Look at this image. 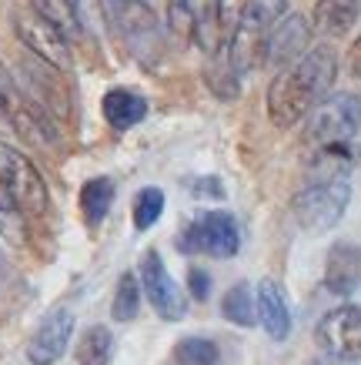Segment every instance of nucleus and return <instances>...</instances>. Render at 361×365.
Here are the masks:
<instances>
[{"label": "nucleus", "mask_w": 361, "mask_h": 365, "mask_svg": "<svg viewBox=\"0 0 361 365\" xmlns=\"http://www.w3.org/2000/svg\"><path fill=\"white\" fill-rule=\"evenodd\" d=\"M335 78H338V54H335V47L328 44L308 47L295 64L274 74L271 88H268L264 104H268L271 124L288 131L298 121H305L318 101L331 94Z\"/></svg>", "instance_id": "nucleus-1"}, {"label": "nucleus", "mask_w": 361, "mask_h": 365, "mask_svg": "<svg viewBox=\"0 0 361 365\" xmlns=\"http://www.w3.org/2000/svg\"><path fill=\"white\" fill-rule=\"evenodd\" d=\"M0 114L7 118V124L21 134L23 141L37 144V148H47V151H54L57 144H61V134H57V124L51 118V111H47L44 104H37L14 81V74L4 64H0Z\"/></svg>", "instance_id": "nucleus-2"}, {"label": "nucleus", "mask_w": 361, "mask_h": 365, "mask_svg": "<svg viewBox=\"0 0 361 365\" xmlns=\"http://www.w3.org/2000/svg\"><path fill=\"white\" fill-rule=\"evenodd\" d=\"M351 201V181L338 178V181H308L305 188L291 201V215L301 232L308 235H325L345 218Z\"/></svg>", "instance_id": "nucleus-3"}, {"label": "nucleus", "mask_w": 361, "mask_h": 365, "mask_svg": "<svg viewBox=\"0 0 361 365\" xmlns=\"http://www.w3.org/2000/svg\"><path fill=\"white\" fill-rule=\"evenodd\" d=\"M361 131V94L358 91H338L321 98L308 114L305 138L315 148L321 144H341L351 141Z\"/></svg>", "instance_id": "nucleus-4"}, {"label": "nucleus", "mask_w": 361, "mask_h": 365, "mask_svg": "<svg viewBox=\"0 0 361 365\" xmlns=\"http://www.w3.org/2000/svg\"><path fill=\"white\" fill-rule=\"evenodd\" d=\"M14 31L21 37V44L27 47V54L41 57L57 71H67L70 67V37H67L57 24H51L44 14L37 11L33 4H17L11 14Z\"/></svg>", "instance_id": "nucleus-5"}, {"label": "nucleus", "mask_w": 361, "mask_h": 365, "mask_svg": "<svg viewBox=\"0 0 361 365\" xmlns=\"http://www.w3.org/2000/svg\"><path fill=\"white\" fill-rule=\"evenodd\" d=\"M0 188L14 198V205L23 211V218H41L51 205L41 171L31 165V158L21 155L11 144H0Z\"/></svg>", "instance_id": "nucleus-6"}, {"label": "nucleus", "mask_w": 361, "mask_h": 365, "mask_svg": "<svg viewBox=\"0 0 361 365\" xmlns=\"http://www.w3.org/2000/svg\"><path fill=\"white\" fill-rule=\"evenodd\" d=\"M311 21L305 14H285L278 24H271L261 37V67L268 71H285L298 61V57L308 51V41H311Z\"/></svg>", "instance_id": "nucleus-7"}, {"label": "nucleus", "mask_w": 361, "mask_h": 365, "mask_svg": "<svg viewBox=\"0 0 361 365\" xmlns=\"http://www.w3.org/2000/svg\"><path fill=\"white\" fill-rule=\"evenodd\" d=\"M137 282H141V292L147 295V305H151L164 322H181L187 315V302L184 292L177 285L171 272H167L161 252H147L141 258V272H137Z\"/></svg>", "instance_id": "nucleus-8"}, {"label": "nucleus", "mask_w": 361, "mask_h": 365, "mask_svg": "<svg viewBox=\"0 0 361 365\" xmlns=\"http://www.w3.org/2000/svg\"><path fill=\"white\" fill-rule=\"evenodd\" d=\"M181 248H184V252L211 255V258H234L241 248L238 222L231 218L228 211H204L184 232Z\"/></svg>", "instance_id": "nucleus-9"}, {"label": "nucleus", "mask_w": 361, "mask_h": 365, "mask_svg": "<svg viewBox=\"0 0 361 365\" xmlns=\"http://www.w3.org/2000/svg\"><path fill=\"white\" fill-rule=\"evenodd\" d=\"M318 345L338 362H361V305H338L318 322Z\"/></svg>", "instance_id": "nucleus-10"}, {"label": "nucleus", "mask_w": 361, "mask_h": 365, "mask_svg": "<svg viewBox=\"0 0 361 365\" xmlns=\"http://www.w3.org/2000/svg\"><path fill=\"white\" fill-rule=\"evenodd\" d=\"M74 335V312L70 309H54L47 312L41 325L33 329L31 342H27V362L31 365H54L64 359L67 345Z\"/></svg>", "instance_id": "nucleus-11"}, {"label": "nucleus", "mask_w": 361, "mask_h": 365, "mask_svg": "<svg viewBox=\"0 0 361 365\" xmlns=\"http://www.w3.org/2000/svg\"><path fill=\"white\" fill-rule=\"evenodd\" d=\"M117 31L124 34L131 54L141 64H154L157 61V51H161V24H157V14L144 0H127V7L120 14Z\"/></svg>", "instance_id": "nucleus-12"}, {"label": "nucleus", "mask_w": 361, "mask_h": 365, "mask_svg": "<svg viewBox=\"0 0 361 365\" xmlns=\"http://www.w3.org/2000/svg\"><path fill=\"white\" fill-rule=\"evenodd\" d=\"M361 285V245L335 242L325 258V288L338 299L355 295Z\"/></svg>", "instance_id": "nucleus-13"}, {"label": "nucleus", "mask_w": 361, "mask_h": 365, "mask_svg": "<svg viewBox=\"0 0 361 365\" xmlns=\"http://www.w3.org/2000/svg\"><path fill=\"white\" fill-rule=\"evenodd\" d=\"M254 309H258V322L261 329L271 335L274 342H285L291 335V309H288V295L285 288L278 285L274 278H261L258 285V299H254Z\"/></svg>", "instance_id": "nucleus-14"}, {"label": "nucleus", "mask_w": 361, "mask_h": 365, "mask_svg": "<svg viewBox=\"0 0 361 365\" xmlns=\"http://www.w3.org/2000/svg\"><path fill=\"white\" fill-rule=\"evenodd\" d=\"M361 0H318L311 11V31L318 37H345L358 24Z\"/></svg>", "instance_id": "nucleus-15"}, {"label": "nucleus", "mask_w": 361, "mask_h": 365, "mask_svg": "<svg viewBox=\"0 0 361 365\" xmlns=\"http://www.w3.org/2000/svg\"><path fill=\"white\" fill-rule=\"evenodd\" d=\"M104 121L114 128V131H127L134 124H141L147 118V98L137 94V91H127V88H114L104 94Z\"/></svg>", "instance_id": "nucleus-16"}, {"label": "nucleus", "mask_w": 361, "mask_h": 365, "mask_svg": "<svg viewBox=\"0 0 361 365\" xmlns=\"http://www.w3.org/2000/svg\"><path fill=\"white\" fill-rule=\"evenodd\" d=\"M355 161H358V155L351 151V141L321 144V148H315V158L308 165V181H338V178H348Z\"/></svg>", "instance_id": "nucleus-17"}, {"label": "nucleus", "mask_w": 361, "mask_h": 365, "mask_svg": "<svg viewBox=\"0 0 361 365\" xmlns=\"http://www.w3.org/2000/svg\"><path fill=\"white\" fill-rule=\"evenodd\" d=\"M241 78H244V71L234 61L228 44H221L214 54H208V88L214 91V98L234 101L241 94Z\"/></svg>", "instance_id": "nucleus-18"}, {"label": "nucleus", "mask_w": 361, "mask_h": 365, "mask_svg": "<svg viewBox=\"0 0 361 365\" xmlns=\"http://www.w3.org/2000/svg\"><path fill=\"white\" fill-rule=\"evenodd\" d=\"M110 201H114V181L110 178H90L80 188V211L90 225H100L108 218Z\"/></svg>", "instance_id": "nucleus-19"}, {"label": "nucleus", "mask_w": 361, "mask_h": 365, "mask_svg": "<svg viewBox=\"0 0 361 365\" xmlns=\"http://www.w3.org/2000/svg\"><path fill=\"white\" fill-rule=\"evenodd\" d=\"M110 352H114V335L104 325H94L80 335L74 352V365H110Z\"/></svg>", "instance_id": "nucleus-20"}, {"label": "nucleus", "mask_w": 361, "mask_h": 365, "mask_svg": "<svg viewBox=\"0 0 361 365\" xmlns=\"http://www.w3.org/2000/svg\"><path fill=\"white\" fill-rule=\"evenodd\" d=\"M221 315L241 329H251L254 319H258V309H254V292L248 282H238L224 292V302H221Z\"/></svg>", "instance_id": "nucleus-21"}, {"label": "nucleus", "mask_w": 361, "mask_h": 365, "mask_svg": "<svg viewBox=\"0 0 361 365\" xmlns=\"http://www.w3.org/2000/svg\"><path fill=\"white\" fill-rule=\"evenodd\" d=\"M141 312V282L134 272H124L117 282V292H114V322H134Z\"/></svg>", "instance_id": "nucleus-22"}, {"label": "nucleus", "mask_w": 361, "mask_h": 365, "mask_svg": "<svg viewBox=\"0 0 361 365\" xmlns=\"http://www.w3.org/2000/svg\"><path fill=\"white\" fill-rule=\"evenodd\" d=\"M218 359H221L218 345L211 342V339H201V335L181 339L174 345V355H171L174 365H218Z\"/></svg>", "instance_id": "nucleus-23"}, {"label": "nucleus", "mask_w": 361, "mask_h": 365, "mask_svg": "<svg viewBox=\"0 0 361 365\" xmlns=\"http://www.w3.org/2000/svg\"><path fill=\"white\" fill-rule=\"evenodd\" d=\"M67 11H70V17H74L77 34H88V37H104L108 21H104V11H100L98 0H67Z\"/></svg>", "instance_id": "nucleus-24"}, {"label": "nucleus", "mask_w": 361, "mask_h": 365, "mask_svg": "<svg viewBox=\"0 0 361 365\" xmlns=\"http://www.w3.org/2000/svg\"><path fill=\"white\" fill-rule=\"evenodd\" d=\"M164 215V191L161 188H141L137 198H134V228H154L157 218Z\"/></svg>", "instance_id": "nucleus-25"}, {"label": "nucleus", "mask_w": 361, "mask_h": 365, "mask_svg": "<svg viewBox=\"0 0 361 365\" xmlns=\"http://www.w3.org/2000/svg\"><path fill=\"white\" fill-rule=\"evenodd\" d=\"M0 235L14 245H23V238H27V218L4 188H0Z\"/></svg>", "instance_id": "nucleus-26"}, {"label": "nucleus", "mask_w": 361, "mask_h": 365, "mask_svg": "<svg viewBox=\"0 0 361 365\" xmlns=\"http://www.w3.org/2000/svg\"><path fill=\"white\" fill-rule=\"evenodd\" d=\"M98 4H100V11H104L108 27H114V31H117L120 14H124V7H127V0H98Z\"/></svg>", "instance_id": "nucleus-27"}, {"label": "nucleus", "mask_w": 361, "mask_h": 365, "mask_svg": "<svg viewBox=\"0 0 361 365\" xmlns=\"http://www.w3.org/2000/svg\"><path fill=\"white\" fill-rule=\"evenodd\" d=\"M208 292H211L208 272H197V268H191V295L204 302V299H208Z\"/></svg>", "instance_id": "nucleus-28"}, {"label": "nucleus", "mask_w": 361, "mask_h": 365, "mask_svg": "<svg viewBox=\"0 0 361 365\" xmlns=\"http://www.w3.org/2000/svg\"><path fill=\"white\" fill-rule=\"evenodd\" d=\"M348 74L361 81V37L351 44V51H348Z\"/></svg>", "instance_id": "nucleus-29"}]
</instances>
